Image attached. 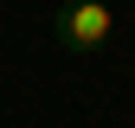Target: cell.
Returning <instances> with one entry per match:
<instances>
[{"label": "cell", "instance_id": "1", "mask_svg": "<svg viewBox=\"0 0 135 128\" xmlns=\"http://www.w3.org/2000/svg\"><path fill=\"white\" fill-rule=\"evenodd\" d=\"M52 39L64 45V51H77V58H97L116 39V7L109 0H64V7L52 13Z\"/></svg>", "mask_w": 135, "mask_h": 128}]
</instances>
